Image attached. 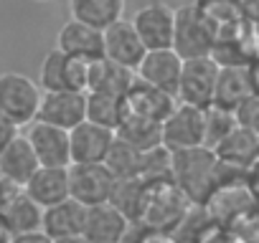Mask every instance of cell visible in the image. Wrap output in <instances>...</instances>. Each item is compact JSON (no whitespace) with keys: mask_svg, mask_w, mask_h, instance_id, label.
Masks as SVG:
<instances>
[{"mask_svg":"<svg viewBox=\"0 0 259 243\" xmlns=\"http://www.w3.org/2000/svg\"><path fill=\"white\" fill-rule=\"evenodd\" d=\"M84 215H87V208L81 203L66 198V200L41 210V233L49 240L66 238V235H81Z\"/></svg>","mask_w":259,"mask_h":243,"instance_id":"cell-22","label":"cell"},{"mask_svg":"<svg viewBox=\"0 0 259 243\" xmlns=\"http://www.w3.org/2000/svg\"><path fill=\"white\" fill-rule=\"evenodd\" d=\"M216 23L196 6L176 8V23H173V43L170 48L178 53V58H198L211 56L216 43Z\"/></svg>","mask_w":259,"mask_h":243,"instance_id":"cell-2","label":"cell"},{"mask_svg":"<svg viewBox=\"0 0 259 243\" xmlns=\"http://www.w3.org/2000/svg\"><path fill=\"white\" fill-rule=\"evenodd\" d=\"M51 243H89L84 235H66V238H54Z\"/></svg>","mask_w":259,"mask_h":243,"instance_id":"cell-35","label":"cell"},{"mask_svg":"<svg viewBox=\"0 0 259 243\" xmlns=\"http://www.w3.org/2000/svg\"><path fill=\"white\" fill-rule=\"evenodd\" d=\"M114 142V132L99 127L94 122H79L74 130H69V157L71 165H92L104 162L109 147Z\"/></svg>","mask_w":259,"mask_h":243,"instance_id":"cell-11","label":"cell"},{"mask_svg":"<svg viewBox=\"0 0 259 243\" xmlns=\"http://www.w3.org/2000/svg\"><path fill=\"white\" fill-rule=\"evenodd\" d=\"M16 135H18V127L13 125L6 114H0V150H3Z\"/></svg>","mask_w":259,"mask_h":243,"instance_id":"cell-33","label":"cell"},{"mask_svg":"<svg viewBox=\"0 0 259 243\" xmlns=\"http://www.w3.org/2000/svg\"><path fill=\"white\" fill-rule=\"evenodd\" d=\"M36 170H38V160L23 135H16L0 150V177L11 183L13 188H23Z\"/></svg>","mask_w":259,"mask_h":243,"instance_id":"cell-21","label":"cell"},{"mask_svg":"<svg viewBox=\"0 0 259 243\" xmlns=\"http://www.w3.org/2000/svg\"><path fill=\"white\" fill-rule=\"evenodd\" d=\"M219 165L231 170H251L259 155V135L249 127H234L219 145L211 147Z\"/></svg>","mask_w":259,"mask_h":243,"instance_id":"cell-15","label":"cell"},{"mask_svg":"<svg viewBox=\"0 0 259 243\" xmlns=\"http://www.w3.org/2000/svg\"><path fill=\"white\" fill-rule=\"evenodd\" d=\"M84 94H87L84 119L114 132L117 125L122 122V114H124L122 99H119V96H109V94H92V91H84Z\"/></svg>","mask_w":259,"mask_h":243,"instance_id":"cell-28","label":"cell"},{"mask_svg":"<svg viewBox=\"0 0 259 243\" xmlns=\"http://www.w3.org/2000/svg\"><path fill=\"white\" fill-rule=\"evenodd\" d=\"M87 69L89 64L51 48L41 61L38 86L41 91H87Z\"/></svg>","mask_w":259,"mask_h":243,"instance_id":"cell-9","label":"cell"},{"mask_svg":"<svg viewBox=\"0 0 259 243\" xmlns=\"http://www.w3.org/2000/svg\"><path fill=\"white\" fill-rule=\"evenodd\" d=\"M69 198L81 203L84 208L109 203L114 193V175L104 167V162H92V165H69Z\"/></svg>","mask_w":259,"mask_h":243,"instance_id":"cell-7","label":"cell"},{"mask_svg":"<svg viewBox=\"0 0 259 243\" xmlns=\"http://www.w3.org/2000/svg\"><path fill=\"white\" fill-rule=\"evenodd\" d=\"M122 104H124V114H135V116H143V119H150V122H160L173 111V106L178 104L170 94L165 91H158L148 84H143L138 76L133 81V86L127 89V94L122 96Z\"/></svg>","mask_w":259,"mask_h":243,"instance_id":"cell-19","label":"cell"},{"mask_svg":"<svg viewBox=\"0 0 259 243\" xmlns=\"http://www.w3.org/2000/svg\"><path fill=\"white\" fill-rule=\"evenodd\" d=\"M0 225L11 235L41 230V208L21 190L0 200Z\"/></svg>","mask_w":259,"mask_h":243,"instance_id":"cell-23","label":"cell"},{"mask_svg":"<svg viewBox=\"0 0 259 243\" xmlns=\"http://www.w3.org/2000/svg\"><path fill=\"white\" fill-rule=\"evenodd\" d=\"M33 3H51V0H33Z\"/></svg>","mask_w":259,"mask_h":243,"instance_id":"cell-36","label":"cell"},{"mask_svg":"<svg viewBox=\"0 0 259 243\" xmlns=\"http://www.w3.org/2000/svg\"><path fill=\"white\" fill-rule=\"evenodd\" d=\"M170 183L188 203H206L219 188V160L208 147L170 152Z\"/></svg>","mask_w":259,"mask_h":243,"instance_id":"cell-1","label":"cell"},{"mask_svg":"<svg viewBox=\"0 0 259 243\" xmlns=\"http://www.w3.org/2000/svg\"><path fill=\"white\" fill-rule=\"evenodd\" d=\"M216 76H219V64L211 56H198V58H186L181 66V79L176 89V101L188 104L196 109H206L213 101V89H216Z\"/></svg>","mask_w":259,"mask_h":243,"instance_id":"cell-4","label":"cell"},{"mask_svg":"<svg viewBox=\"0 0 259 243\" xmlns=\"http://www.w3.org/2000/svg\"><path fill=\"white\" fill-rule=\"evenodd\" d=\"M234 119L239 127H249V130H256V122H259V99L256 94L254 96H246L244 101H239L234 109H231Z\"/></svg>","mask_w":259,"mask_h":243,"instance_id":"cell-31","label":"cell"},{"mask_svg":"<svg viewBox=\"0 0 259 243\" xmlns=\"http://www.w3.org/2000/svg\"><path fill=\"white\" fill-rule=\"evenodd\" d=\"M130 225L133 223H130L112 203H99V205L87 208L81 235L89 243H122Z\"/></svg>","mask_w":259,"mask_h":243,"instance_id":"cell-16","label":"cell"},{"mask_svg":"<svg viewBox=\"0 0 259 243\" xmlns=\"http://www.w3.org/2000/svg\"><path fill=\"white\" fill-rule=\"evenodd\" d=\"M41 96L44 91L31 76L16 71L0 74V114H6L18 130L36 122Z\"/></svg>","mask_w":259,"mask_h":243,"instance_id":"cell-3","label":"cell"},{"mask_svg":"<svg viewBox=\"0 0 259 243\" xmlns=\"http://www.w3.org/2000/svg\"><path fill=\"white\" fill-rule=\"evenodd\" d=\"M138 243H181V240H178V235H173V230H158V228L143 225Z\"/></svg>","mask_w":259,"mask_h":243,"instance_id":"cell-32","label":"cell"},{"mask_svg":"<svg viewBox=\"0 0 259 243\" xmlns=\"http://www.w3.org/2000/svg\"><path fill=\"white\" fill-rule=\"evenodd\" d=\"M124 8L127 0H69V16L97 31H104L124 18Z\"/></svg>","mask_w":259,"mask_h":243,"instance_id":"cell-25","label":"cell"},{"mask_svg":"<svg viewBox=\"0 0 259 243\" xmlns=\"http://www.w3.org/2000/svg\"><path fill=\"white\" fill-rule=\"evenodd\" d=\"M102 46H104V58L114 61L130 71H135L138 64L145 56V46L138 38L135 28L130 21L119 18L117 23H112L109 28L102 31Z\"/></svg>","mask_w":259,"mask_h":243,"instance_id":"cell-14","label":"cell"},{"mask_svg":"<svg viewBox=\"0 0 259 243\" xmlns=\"http://www.w3.org/2000/svg\"><path fill=\"white\" fill-rule=\"evenodd\" d=\"M38 160V165L44 167H69L71 157H69V132L51 127L46 122H31L28 132L23 135Z\"/></svg>","mask_w":259,"mask_h":243,"instance_id":"cell-12","label":"cell"},{"mask_svg":"<svg viewBox=\"0 0 259 243\" xmlns=\"http://www.w3.org/2000/svg\"><path fill=\"white\" fill-rule=\"evenodd\" d=\"M186 203L188 200L181 195V190L170 180L148 183V198H145L140 223L158 230H173L186 218V208H188Z\"/></svg>","mask_w":259,"mask_h":243,"instance_id":"cell-5","label":"cell"},{"mask_svg":"<svg viewBox=\"0 0 259 243\" xmlns=\"http://www.w3.org/2000/svg\"><path fill=\"white\" fill-rule=\"evenodd\" d=\"M84 111H87L84 91H44L36 119L69 132L79 122H84Z\"/></svg>","mask_w":259,"mask_h":243,"instance_id":"cell-10","label":"cell"},{"mask_svg":"<svg viewBox=\"0 0 259 243\" xmlns=\"http://www.w3.org/2000/svg\"><path fill=\"white\" fill-rule=\"evenodd\" d=\"M21 190L41 210L51 208V205L69 198V172H66V167H44V165H38V170L28 177V183Z\"/></svg>","mask_w":259,"mask_h":243,"instance_id":"cell-20","label":"cell"},{"mask_svg":"<svg viewBox=\"0 0 259 243\" xmlns=\"http://www.w3.org/2000/svg\"><path fill=\"white\" fill-rule=\"evenodd\" d=\"M143 155L145 152L130 147L114 137V142L104 157V167L114 175V180H135L143 172Z\"/></svg>","mask_w":259,"mask_h":243,"instance_id":"cell-27","label":"cell"},{"mask_svg":"<svg viewBox=\"0 0 259 243\" xmlns=\"http://www.w3.org/2000/svg\"><path fill=\"white\" fill-rule=\"evenodd\" d=\"M234 127H239L236 125V119H234V114L229 111V109H221V106H206L203 109V147H213V145H219Z\"/></svg>","mask_w":259,"mask_h":243,"instance_id":"cell-29","label":"cell"},{"mask_svg":"<svg viewBox=\"0 0 259 243\" xmlns=\"http://www.w3.org/2000/svg\"><path fill=\"white\" fill-rule=\"evenodd\" d=\"M11 243H51L41 230H36V233H23V235H13L11 238Z\"/></svg>","mask_w":259,"mask_h":243,"instance_id":"cell-34","label":"cell"},{"mask_svg":"<svg viewBox=\"0 0 259 243\" xmlns=\"http://www.w3.org/2000/svg\"><path fill=\"white\" fill-rule=\"evenodd\" d=\"M193 6L201 8L216 23V28H226V26L241 23V18H244L241 0H196Z\"/></svg>","mask_w":259,"mask_h":243,"instance_id":"cell-30","label":"cell"},{"mask_svg":"<svg viewBox=\"0 0 259 243\" xmlns=\"http://www.w3.org/2000/svg\"><path fill=\"white\" fill-rule=\"evenodd\" d=\"M181 66H183V58H178V53L173 48H160V51H145L143 61L138 64L135 69V76L158 89V91H165L176 99V89H178V79H181Z\"/></svg>","mask_w":259,"mask_h":243,"instance_id":"cell-13","label":"cell"},{"mask_svg":"<svg viewBox=\"0 0 259 243\" xmlns=\"http://www.w3.org/2000/svg\"><path fill=\"white\" fill-rule=\"evenodd\" d=\"M256 94V81H254V64L246 66H219L216 76V89H213V106L221 109H234L239 101L246 96Z\"/></svg>","mask_w":259,"mask_h":243,"instance_id":"cell-18","label":"cell"},{"mask_svg":"<svg viewBox=\"0 0 259 243\" xmlns=\"http://www.w3.org/2000/svg\"><path fill=\"white\" fill-rule=\"evenodd\" d=\"M135 81V71H130L114 61L99 58L92 61L87 69V91L92 94H109V96H124L127 89Z\"/></svg>","mask_w":259,"mask_h":243,"instance_id":"cell-24","label":"cell"},{"mask_svg":"<svg viewBox=\"0 0 259 243\" xmlns=\"http://www.w3.org/2000/svg\"><path fill=\"white\" fill-rule=\"evenodd\" d=\"M133 28L138 33V38L143 41L145 51H160V48H170L173 43V23H176V8L155 0L143 8L135 11L133 16Z\"/></svg>","mask_w":259,"mask_h":243,"instance_id":"cell-8","label":"cell"},{"mask_svg":"<svg viewBox=\"0 0 259 243\" xmlns=\"http://www.w3.org/2000/svg\"><path fill=\"white\" fill-rule=\"evenodd\" d=\"M114 137L140 152H148V150L160 147V125L135 114H122V122L114 130Z\"/></svg>","mask_w":259,"mask_h":243,"instance_id":"cell-26","label":"cell"},{"mask_svg":"<svg viewBox=\"0 0 259 243\" xmlns=\"http://www.w3.org/2000/svg\"><path fill=\"white\" fill-rule=\"evenodd\" d=\"M160 145L168 152L203 147V109L176 104L160 122Z\"/></svg>","mask_w":259,"mask_h":243,"instance_id":"cell-6","label":"cell"},{"mask_svg":"<svg viewBox=\"0 0 259 243\" xmlns=\"http://www.w3.org/2000/svg\"><path fill=\"white\" fill-rule=\"evenodd\" d=\"M56 48L66 56H74L84 64L104 58V46H102V31L84 26L74 18H69L56 36Z\"/></svg>","mask_w":259,"mask_h":243,"instance_id":"cell-17","label":"cell"}]
</instances>
